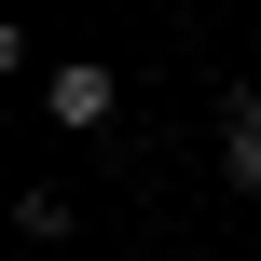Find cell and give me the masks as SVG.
<instances>
[{
    "mask_svg": "<svg viewBox=\"0 0 261 261\" xmlns=\"http://www.w3.org/2000/svg\"><path fill=\"white\" fill-rule=\"evenodd\" d=\"M41 110H55L69 138H96V124H124V69H96V55H69V69H41Z\"/></svg>",
    "mask_w": 261,
    "mask_h": 261,
    "instance_id": "6da1fadb",
    "label": "cell"
},
{
    "mask_svg": "<svg viewBox=\"0 0 261 261\" xmlns=\"http://www.w3.org/2000/svg\"><path fill=\"white\" fill-rule=\"evenodd\" d=\"M220 179H234V193H261V83H234V96H220Z\"/></svg>",
    "mask_w": 261,
    "mask_h": 261,
    "instance_id": "7a4b0ae2",
    "label": "cell"
}]
</instances>
